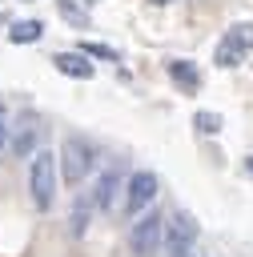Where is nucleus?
Wrapping results in <instances>:
<instances>
[{
	"instance_id": "obj_1",
	"label": "nucleus",
	"mask_w": 253,
	"mask_h": 257,
	"mask_svg": "<svg viewBox=\"0 0 253 257\" xmlns=\"http://www.w3.org/2000/svg\"><path fill=\"white\" fill-rule=\"evenodd\" d=\"M56 181H60V157L52 149H36L32 153V169H28V189H32V205L48 209L56 197Z\"/></svg>"
},
{
	"instance_id": "obj_7",
	"label": "nucleus",
	"mask_w": 253,
	"mask_h": 257,
	"mask_svg": "<svg viewBox=\"0 0 253 257\" xmlns=\"http://www.w3.org/2000/svg\"><path fill=\"white\" fill-rule=\"evenodd\" d=\"M52 64H56L64 76H76V80H88V76H92V64L84 60V52H56Z\"/></svg>"
},
{
	"instance_id": "obj_9",
	"label": "nucleus",
	"mask_w": 253,
	"mask_h": 257,
	"mask_svg": "<svg viewBox=\"0 0 253 257\" xmlns=\"http://www.w3.org/2000/svg\"><path fill=\"white\" fill-rule=\"evenodd\" d=\"M116 189H120V177H116V169L100 173V181H96V189H92V201H96V209H108Z\"/></svg>"
},
{
	"instance_id": "obj_3",
	"label": "nucleus",
	"mask_w": 253,
	"mask_h": 257,
	"mask_svg": "<svg viewBox=\"0 0 253 257\" xmlns=\"http://www.w3.org/2000/svg\"><path fill=\"white\" fill-rule=\"evenodd\" d=\"M249 48H253V20H241V24H233V28L221 36L213 60H217L221 68H233V64H241V56H245Z\"/></svg>"
},
{
	"instance_id": "obj_11",
	"label": "nucleus",
	"mask_w": 253,
	"mask_h": 257,
	"mask_svg": "<svg viewBox=\"0 0 253 257\" xmlns=\"http://www.w3.org/2000/svg\"><path fill=\"white\" fill-rule=\"evenodd\" d=\"M56 8H60V16H64L72 28H88V12H84L76 0H56Z\"/></svg>"
},
{
	"instance_id": "obj_10",
	"label": "nucleus",
	"mask_w": 253,
	"mask_h": 257,
	"mask_svg": "<svg viewBox=\"0 0 253 257\" xmlns=\"http://www.w3.org/2000/svg\"><path fill=\"white\" fill-rule=\"evenodd\" d=\"M40 32H44L40 20H16V24L8 28V40H12V44H32V40H40Z\"/></svg>"
},
{
	"instance_id": "obj_13",
	"label": "nucleus",
	"mask_w": 253,
	"mask_h": 257,
	"mask_svg": "<svg viewBox=\"0 0 253 257\" xmlns=\"http://www.w3.org/2000/svg\"><path fill=\"white\" fill-rule=\"evenodd\" d=\"M193 124H197V133H205V137L221 133V116H217V112H197V116H193Z\"/></svg>"
},
{
	"instance_id": "obj_6",
	"label": "nucleus",
	"mask_w": 253,
	"mask_h": 257,
	"mask_svg": "<svg viewBox=\"0 0 253 257\" xmlns=\"http://www.w3.org/2000/svg\"><path fill=\"white\" fill-rule=\"evenodd\" d=\"M129 193H124V213L129 217H137V213H145L149 205H153V197H157V173H149V169H137L133 177H129V185H124Z\"/></svg>"
},
{
	"instance_id": "obj_14",
	"label": "nucleus",
	"mask_w": 253,
	"mask_h": 257,
	"mask_svg": "<svg viewBox=\"0 0 253 257\" xmlns=\"http://www.w3.org/2000/svg\"><path fill=\"white\" fill-rule=\"evenodd\" d=\"M80 52H84V56H100V60H116V52H112L108 44H80Z\"/></svg>"
},
{
	"instance_id": "obj_5",
	"label": "nucleus",
	"mask_w": 253,
	"mask_h": 257,
	"mask_svg": "<svg viewBox=\"0 0 253 257\" xmlns=\"http://www.w3.org/2000/svg\"><path fill=\"white\" fill-rule=\"evenodd\" d=\"M193 241H197V221H193L189 213L169 217V229H165V257H197V253H193Z\"/></svg>"
},
{
	"instance_id": "obj_8",
	"label": "nucleus",
	"mask_w": 253,
	"mask_h": 257,
	"mask_svg": "<svg viewBox=\"0 0 253 257\" xmlns=\"http://www.w3.org/2000/svg\"><path fill=\"white\" fill-rule=\"evenodd\" d=\"M169 76H173V84L185 88V92H197V88H201V72H197L193 60H169Z\"/></svg>"
},
{
	"instance_id": "obj_2",
	"label": "nucleus",
	"mask_w": 253,
	"mask_h": 257,
	"mask_svg": "<svg viewBox=\"0 0 253 257\" xmlns=\"http://www.w3.org/2000/svg\"><path fill=\"white\" fill-rule=\"evenodd\" d=\"M165 229H169V221H165L157 209H149V213L133 225V233H129V249H133V257H157L161 245H165Z\"/></svg>"
},
{
	"instance_id": "obj_12",
	"label": "nucleus",
	"mask_w": 253,
	"mask_h": 257,
	"mask_svg": "<svg viewBox=\"0 0 253 257\" xmlns=\"http://www.w3.org/2000/svg\"><path fill=\"white\" fill-rule=\"evenodd\" d=\"M92 209H96V201H76V205H72V233H76V237L88 229V217H92Z\"/></svg>"
},
{
	"instance_id": "obj_15",
	"label": "nucleus",
	"mask_w": 253,
	"mask_h": 257,
	"mask_svg": "<svg viewBox=\"0 0 253 257\" xmlns=\"http://www.w3.org/2000/svg\"><path fill=\"white\" fill-rule=\"evenodd\" d=\"M8 141V124H4V104H0V145Z\"/></svg>"
},
{
	"instance_id": "obj_4",
	"label": "nucleus",
	"mask_w": 253,
	"mask_h": 257,
	"mask_svg": "<svg viewBox=\"0 0 253 257\" xmlns=\"http://www.w3.org/2000/svg\"><path fill=\"white\" fill-rule=\"evenodd\" d=\"M88 169H92V149L80 137H68L64 149H60V177H64V185H80Z\"/></svg>"
},
{
	"instance_id": "obj_17",
	"label": "nucleus",
	"mask_w": 253,
	"mask_h": 257,
	"mask_svg": "<svg viewBox=\"0 0 253 257\" xmlns=\"http://www.w3.org/2000/svg\"><path fill=\"white\" fill-rule=\"evenodd\" d=\"M153 4H169V0H153Z\"/></svg>"
},
{
	"instance_id": "obj_16",
	"label": "nucleus",
	"mask_w": 253,
	"mask_h": 257,
	"mask_svg": "<svg viewBox=\"0 0 253 257\" xmlns=\"http://www.w3.org/2000/svg\"><path fill=\"white\" fill-rule=\"evenodd\" d=\"M245 165H249V173H253V157H249V161H245Z\"/></svg>"
}]
</instances>
